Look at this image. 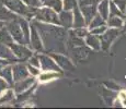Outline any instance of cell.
<instances>
[{"label": "cell", "mask_w": 126, "mask_h": 109, "mask_svg": "<svg viewBox=\"0 0 126 109\" xmlns=\"http://www.w3.org/2000/svg\"><path fill=\"white\" fill-rule=\"evenodd\" d=\"M33 24L38 31L41 39L43 40V47L49 52H65L66 51V35L64 28L58 27L55 24L44 23L37 20Z\"/></svg>", "instance_id": "6da1fadb"}, {"label": "cell", "mask_w": 126, "mask_h": 109, "mask_svg": "<svg viewBox=\"0 0 126 109\" xmlns=\"http://www.w3.org/2000/svg\"><path fill=\"white\" fill-rule=\"evenodd\" d=\"M0 1L13 13L21 16H26V18L34 16V12L37 9V8L28 7L22 0H0Z\"/></svg>", "instance_id": "7a4b0ae2"}, {"label": "cell", "mask_w": 126, "mask_h": 109, "mask_svg": "<svg viewBox=\"0 0 126 109\" xmlns=\"http://www.w3.org/2000/svg\"><path fill=\"white\" fill-rule=\"evenodd\" d=\"M34 18L35 20L40 22H44V23L55 24V25H59V19H58L57 12H55L53 9L48 8V7H43V8H37L34 12Z\"/></svg>", "instance_id": "3957f363"}, {"label": "cell", "mask_w": 126, "mask_h": 109, "mask_svg": "<svg viewBox=\"0 0 126 109\" xmlns=\"http://www.w3.org/2000/svg\"><path fill=\"white\" fill-rule=\"evenodd\" d=\"M4 26H6V28L8 30V32L10 33L11 37L13 38V42H16L18 44H22V45H26L23 32H22V30H21L20 25H19L18 21L12 20V21L6 22Z\"/></svg>", "instance_id": "277c9868"}, {"label": "cell", "mask_w": 126, "mask_h": 109, "mask_svg": "<svg viewBox=\"0 0 126 109\" xmlns=\"http://www.w3.org/2000/svg\"><path fill=\"white\" fill-rule=\"evenodd\" d=\"M38 60H40V68L43 71H56V72H62L59 65H58L55 60L53 59L50 56L47 55H40L37 56Z\"/></svg>", "instance_id": "5b68a950"}, {"label": "cell", "mask_w": 126, "mask_h": 109, "mask_svg": "<svg viewBox=\"0 0 126 109\" xmlns=\"http://www.w3.org/2000/svg\"><path fill=\"white\" fill-rule=\"evenodd\" d=\"M9 47L11 48L12 52L14 54L16 58L19 60H28L29 58L32 56V51L31 49H29L25 45H22V44H18V43H12Z\"/></svg>", "instance_id": "8992f818"}, {"label": "cell", "mask_w": 126, "mask_h": 109, "mask_svg": "<svg viewBox=\"0 0 126 109\" xmlns=\"http://www.w3.org/2000/svg\"><path fill=\"white\" fill-rule=\"evenodd\" d=\"M118 34H120V31H118L117 28L112 27V28H110V30H106L102 35L99 36V37H100V42H101V48L104 50L108 49L111 44L113 43V40L117 37Z\"/></svg>", "instance_id": "52a82bcc"}, {"label": "cell", "mask_w": 126, "mask_h": 109, "mask_svg": "<svg viewBox=\"0 0 126 109\" xmlns=\"http://www.w3.org/2000/svg\"><path fill=\"white\" fill-rule=\"evenodd\" d=\"M11 68H12V75H13L14 82L23 80V79H25V77L31 75L29 70H28V68H26V65L21 63L20 61L16 62V63H12Z\"/></svg>", "instance_id": "ba28073f"}, {"label": "cell", "mask_w": 126, "mask_h": 109, "mask_svg": "<svg viewBox=\"0 0 126 109\" xmlns=\"http://www.w3.org/2000/svg\"><path fill=\"white\" fill-rule=\"evenodd\" d=\"M30 45L32 46L33 49H35L36 51H43L44 50L41 36L33 23L30 25Z\"/></svg>", "instance_id": "9c48e42d"}, {"label": "cell", "mask_w": 126, "mask_h": 109, "mask_svg": "<svg viewBox=\"0 0 126 109\" xmlns=\"http://www.w3.org/2000/svg\"><path fill=\"white\" fill-rule=\"evenodd\" d=\"M34 82H35L34 76L30 75V76L25 77V79H23V80H20V81L14 82L12 86L14 87L13 89H14V92H16V94H20V93H22V92L26 91V89H29L30 87H32L33 84H34Z\"/></svg>", "instance_id": "30bf717a"}, {"label": "cell", "mask_w": 126, "mask_h": 109, "mask_svg": "<svg viewBox=\"0 0 126 109\" xmlns=\"http://www.w3.org/2000/svg\"><path fill=\"white\" fill-rule=\"evenodd\" d=\"M50 57L55 60V62L59 65V68H62L64 70H74L75 65L72 64V62L67 57L56 54V52H50Z\"/></svg>", "instance_id": "8fae6325"}, {"label": "cell", "mask_w": 126, "mask_h": 109, "mask_svg": "<svg viewBox=\"0 0 126 109\" xmlns=\"http://www.w3.org/2000/svg\"><path fill=\"white\" fill-rule=\"evenodd\" d=\"M59 25H62L64 28L68 30V28L72 27V22H74V15H72L71 11L67 10H62L59 12Z\"/></svg>", "instance_id": "7c38bea8"}, {"label": "cell", "mask_w": 126, "mask_h": 109, "mask_svg": "<svg viewBox=\"0 0 126 109\" xmlns=\"http://www.w3.org/2000/svg\"><path fill=\"white\" fill-rule=\"evenodd\" d=\"M82 15L84 18V22H86V25L89 24L91 22V20L93 19V16L98 13L96 10V4H92V6H79Z\"/></svg>", "instance_id": "4fadbf2b"}, {"label": "cell", "mask_w": 126, "mask_h": 109, "mask_svg": "<svg viewBox=\"0 0 126 109\" xmlns=\"http://www.w3.org/2000/svg\"><path fill=\"white\" fill-rule=\"evenodd\" d=\"M0 58L2 59H7V60H11L13 62H19L20 60L14 56V54L12 52L11 48L9 47L6 44L0 43Z\"/></svg>", "instance_id": "5bb4252c"}, {"label": "cell", "mask_w": 126, "mask_h": 109, "mask_svg": "<svg viewBox=\"0 0 126 109\" xmlns=\"http://www.w3.org/2000/svg\"><path fill=\"white\" fill-rule=\"evenodd\" d=\"M72 15H74V22H72V27L77 28V27H82L86 26V22H84V18L82 15L79 6L77 4L74 9H72Z\"/></svg>", "instance_id": "9a60e30c"}, {"label": "cell", "mask_w": 126, "mask_h": 109, "mask_svg": "<svg viewBox=\"0 0 126 109\" xmlns=\"http://www.w3.org/2000/svg\"><path fill=\"white\" fill-rule=\"evenodd\" d=\"M18 14L13 13L10 11L1 1H0V20L3 22H9L12 20H16L18 19Z\"/></svg>", "instance_id": "2e32d148"}, {"label": "cell", "mask_w": 126, "mask_h": 109, "mask_svg": "<svg viewBox=\"0 0 126 109\" xmlns=\"http://www.w3.org/2000/svg\"><path fill=\"white\" fill-rule=\"evenodd\" d=\"M16 21H18L19 25H20L21 30H22V32H23L26 44H30V23H29L25 18H22L21 15L18 16Z\"/></svg>", "instance_id": "e0dca14e"}, {"label": "cell", "mask_w": 126, "mask_h": 109, "mask_svg": "<svg viewBox=\"0 0 126 109\" xmlns=\"http://www.w3.org/2000/svg\"><path fill=\"white\" fill-rule=\"evenodd\" d=\"M86 44L91 47L92 49L95 50H100L101 49V42H100V37L98 35H94L92 33H88V35L86 36Z\"/></svg>", "instance_id": "ac0fdd59"}, {"label": "cell", "mask_w": 126, "mask_h": 109, "mask_svg": "<svg viewBox=\"0 0 126 109\" xmlns=\"http://www.w3.org/2000/svg\"><path fill=\"white\" fill-rule=\"evenodd\" d=\"M0 76L2 79H4L7 81V83L9 84L10 86L13 85L14 81H13V75H12V68H11V64H7V65H3L0 70Z\"/></svg>", "instance_id": "d6986e66"}, {"label": "cell", "mask_w": 126, "mask_h": 109, "mask_svg": "<svg viewBox=\"0 0 126 109\" xmlns=\"http://www.w3.org/2000/svg\"><path fill=\"white\" fill-rule=\"evenodd\" d=\"M109 2H110V0H101L100 2H98V7H96L98 13L105 21L109 18Z\"/></svg>", "instance_id": "ffe728a7"}, {"label": "cell", "mask_w": 126, "mask_h": 109, "mask_svg": "<svg viewBox=\"0 0 126 109\" xmlns=\"http://www.w3.org/2000/svg\"><path fill=\"white\" fill-rule=\"evenodd\" d=\"M0 43L6 44V45L10 46L13 43V38L11 37L10 33L8 32V30L6 28V26L0 28Z\"/></svg>", "instance_id": "44dd1931"}, {"label": "cell", "mask_w": 126, "mask_h": 109, "mask_svg": "<svg viewBox=\"0 0 126 109\" xmlns=\"http://www.w3.org/2000/svg\"><path fill=\"white\" fill-rule=\"evenodd\" d=\"M40 77V82H47V81H50V80H54V79H58L60 76L59 73H57L56 71H44L42 74H38Z\"/></svg>", "instance_id": "7402d4cb"}, {"label": "cell", "mask_w": 126, "mask_h": 109, "mask_svg": "<svg viewBox=\"0 0 126 109\" xmlns=\"http://www.w3.org/2000/svg\"><path fill=\"white\" fill-rule=\"evenodd\" d=\"M44 4L48 8L53 9L55 12L59 13L63 10V1L62 0H45Z\"/></svg>", "instance_id": "603a6c76"}, {"label": "cell", "mask_w": 126, "mask_h": 109, "mask_svg": "<svg viewBox=\"0 0 126 109\" xmlns=\"http://www.w3.org/2000/svg\"><path fill=\"white\" fill-rule=\"evenodd\" d=\"M108 22V25L109 26H111V27H114V28H121L123 26V19L121 18V16H109L108 18V20H106Z\"/></svg>", "instance_id": "cb8c5ba5"}, {"label": "cell", "mask_w": 126, "mask_h": 109, "mask_svg": "<svg viewBox=\"0 0 126 109\" xmlns=\"http://www.w3.org/2000/svg\"><path fill=\"white\" fill-rule=\"evenodd\" d=\"M105 24H106L105 20H104V19L99 13H96L88 25H89V30H91V28L98 27V26H101V25H105Z\"/></svg>", "instance_id": "d4e9b609"}, {"label": "cell", "mask_w": 126, "mask_h": 109, "mask_svg": "<svg viewBox=\"0 0 126 109\" xmlns=\"http://www.w3.org/2000/svg\"><path fill=\"white\" fill-rule=\"evenodd\" d=\"M114 15L124 18V13H122V12L120 11V9L115 6L114 2L111 0V1L109 2V16H114Z\"/></svg>", "instance_id": "484cf974"}, {"label": "cell", "mask_w": 126, "mask_h": 109, "mask_svg": "<svg viewBox=\"0 0 126 109\" xmlns=\"http://www.w3.org/2000/svg\"><path fill=\"white\" fill-rule=\"evenodd\" d=\"M14 93L13 91L10 88L6 89V91L2 93V95L0 96V104H3V103H8V101H11L13 99Z\"/></svg>", "instance_id": "4316f807"}, {"label": "cell", "mask_w": 126, "mask_h": 109, "mask_svg": "<svg viewBox=\"0 0 126 109\" xmlns=\"http://www.w3.org/2000/svg\"><path fill=\"white\" fill-rule=\"evenodd\" d=\"M77 4H78L77 0H64V2H63V10L71 11Z\"/></svg>", "instance_id": "83f0119b"}, {"label": "cell", "mask_w": 126, "mask_h": 109, "mask_svg": "<svg viewBox=\"0 0 126 109\" xmlns=\"http://www.w3.org/2000/svg\"><path fill=\"white\" fill-rule=\"evenodd\" d=\"M74 33L76 34L78 37H81V38H83V37H86L87 35H88V33H89V30H87L84 26H82V27H77V28H74Z\"/></svg>", "instance_id": "f1b7e54d"}, {"label": "cell", "mask_w": 126, "mask_h": 109, "mask_svg": "<svg viewBox=\"0 0 126 109\" xmlns=\"http://www.w3.org/2000/svg\"><path fill=\"white\" fill-rule=\"evenodd\" d=\"M23 2L30 8H40L42 6L41 0H23Z\"/></svg>", "instance_id": "f546056e"}, {"label": "cell", "mask_w": 126, "mask_h": 109, "mask_svg": "<svg viewBox=\"0 0 126 109\" xmlns=\"http://www.w3.org/2000/svg\"><path fill=\"white\" fill-rule=\"evenodd\" d=\"M106 30H108V28H106V25H101V26H98V27L91 28V30H89V31H90V33L94 34V35L100 36V35H102Z\"/></svg>", "instance_id": "4dcf8cb0"}, {"label": "cell", "mask_w": 126, "mask_h": 109, "mask_svg": "<svg viewBox=\"0 0 126 109\" xmlns=\"http://www.w3.org/2000/svg\"><path fill=\"white\" fill-rule=\"evenodd\" d=\"M113 2L115 3V6L120 9V11L122 13H124L126 10V0H112Z\"/></svg>", "instance_id": "1f68e13d"}, {"label": "cell", "mask_w": 126, "mask_h": 109, "mask_svg": "<svg viewBox=\"0 0 126 109\" xmlns=\"http://www.w3.org/2000/svg\"><path fill=\"white\" fill-rule=\"evenodd\" d=\"M26 68H28L29 72H30V74H31V75H32V76H37L38 74L41 73V70H40V68L33 67V65H31V64H28V65H26Z\"/></svg>", "instance_id": "d6a6232c"}, {"label": "cell", "mask_w": 126, "mask_h": 109, "mask_svg": "<svg viewBox=\"0 0 126 109\" xmlns=\"http://www.w3.org/2000/svg\"><path fill=\"white\" fill-rule=\"evenodd\" d=\"M28 61H29V64L36 67V68H40V60H38L37 56H31L28 59Z\"/></svg>", "instance_id": "836d02e7"}, {"label": "cell", "mask_w": 126, "mask_h": 109, "mask_svg": "<svg viewBox=\"0 0 126 109\" xmlns=\"http://www.w3.org/2000/svg\"><path fill=\"white\" fill-rule=\"evenodd\" d=\"M10 85H9L8 83H7V81L4 79H2L1 76H0V95H1L2 93H3L6 89H8Z\"/></svg>", "instance_id": "e575fe53"}, {"label": "cell", "mask_w": 126, "mask_h": 109, "mask_svg": "<svg viewBox=\"0 0 126 109\" xmlns=\"http://www.w3.org/2000/svg\"><path fill=\"white\" fill-rule=\"evenodd\" d=\"M4 24H6V22H3V21H1V20H0V28H1V27H3V26H4Z\"/></svg>", "instance_id": "d590c367"}, {"label": "cell", "mask_w": 126, "mask_h": 109, "mask_svg": "<svg viewBox=\"0 0 126 109\" xmlns=\"http://www.w3.org/2000/svg\"><path fill=\"white\" fill-rule=\"evenodd\" d=\"M2 67H3V65H1V64H0V70H1V68H2Z\"/></svg>", "instance_id": "8d00e7d4"}, {"label": "cell", "mask_w": 126, "mask_h": 109, "mask_svg": "<svg viewBox=\"0 0 126 109\" xmlns=\"http://www.w3.org/2000/svg\"><path fill=\"white\" fill-rule=\"evenodd\" d=\"M124 23H125V26H126V19H125V22H124Z\"/></svg>", "instance_id": "74e56055"}, {"label": "cell", "mask_w": 126, "mask_h": 109, "mask_svg": "<svg viewBox=\"0 0 126 109\" xmlns=\"http://www.w3.org/2000/svg\"><path fill=\"white\" fill-rule=\"evenodd\" d=\"M41 1H42V2H43V1H45V0H41Z\"/></svg>", "instance_id": "f35d334b"}, {"label": "cell", "mask_w": 126, "mask_h": 109, "mask_svg": "<svg viewBox=\"0 0 126 109\" xmlns=\"http://www.w3.org/2000/svg\"><path fill=\"white\" fill-rule=\"evenodd\" d=\"M124 14H126V10H125V12H124Z\"/></svg>", "instance_id": "ab89813d"}, {"label": "cell", "mask_w": 126, "mask_h": 109, "mask_svg": "<svg viewBox=\"0 0 126 109\" xmlns=\"http://www.w3.org/2000/svg\"><path fill=\"white\" fill-rule=\"evenodd\" d=\"M100 1H101V0H98V2H100Z\"/></svg>", "instance_id": "60d3db41"}]
</instances>
